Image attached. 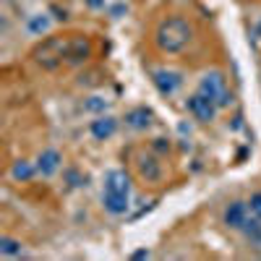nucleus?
Masks as SVG:
<instances>
[{
  "label": "nucleus",
  "mask_w": 261,
  "mask_h": 261,
  "mask_svg": "<svg viewBox=\"0 0 261 261\" xmlns=\"http://www.w3.org/2000/svg\"><path fill=\"white\" fill-rule=\"evenodd\" d=\"M136 165H139V175H141L146 183H160L162 175H165L162 162H160L154 154H141Z\"/></svg>",
  "instance_id": "nucleus-9"
},
{
  "label": "nucleus",
  "mask_w": 261,
  "mask_h": 261,
  "mask_svg": "<svg viewBox=\"0 0 261 261\" xmlns=\"http://www.w3.org/2000/svg\"><path fill=\"white\" fill-rule=\"evenodd\" d=\"M186 110L191 113V118L193 120H199V123H214V118H217V107L206 94H201V92H196V94H191L188 99H186Z\"/></svg>",
  "instance_id": "nucleus-4"
},
{
  "label": "nucleus",
  "mask_w": 261,
  "mask_h": 261,
  "mask_svg": "<svg viewBox=\"0 0 261 261\" xmlns=\"http://www.w3.org/2000/svg\"><path fill=\"white\" fill-rule=\"evenodd\" d=\"M248 204L246 201H230L225 206V214H222V222L230 227V230H243L246 220H248Z\"/></svg>",
  "instance_id": "nucleus-7"
},
{
  "label": "nucleus",
  "mask_w": 261,
  "mask_h": 261,
  "mask_svg": "<svg viewBox=\"0 0 261 261\" xmlns=\"http://www.w3.org/2000/svg\"><path fill=\"white\" fill-rule=\"evenodd\" d=\"M151 84H154V89L162 97H172L183 86V73L170 71V68H154L151 71Z\"/></svg>",
  "instance_id": "nucleus-5"
},
{
  "label": "nucleus",
  "mask_w": 261,
  "mask_h": 261,
  "mask_svg": "<svg viewBox=\"0 0 261 261\" xmlns=\"http://www.w3.org/2000/svg\"><path fill=\"white\" fill-rule=\"evenodd\" d=\"M34 172H37V165H32L29 160H16L11 165V178L16 183H29L34 178Z\"/></svg>",
  "instance_id": "nucleus-14"
},
{
  "label": "nucleus",
  "mask_w": 261,
  "mask_h": 261,
  "mask_svg": "<svg viewBox=\"0 0 261 261\" xmlns=\"http://www.w3.org/2000/svg\"><path fill=\"white\" fill-rule=\"evenodd\" d=\"M199 92L206 94L220 110H225V107L232 105V92H230L227 79H225L222 71H206L199 81Z\"/></svg>",
  "instance_id": "nucleus-3"
},
{
  "label": "nucleus",
  "mask_w": 261,
  "mask_h": 261,
  "mask_svg": "<svg viewBox=\"0 0 261 261\" xmlns=\"http://www.w3.org/2000/svg\"><path fill=\"white\" fill-rule=\"evenodd\" d=\"M123 120L134 130H146V128H151V123H154V113H151L149 107H134V110L125 113Z\"/></svg>",
  "instance_id": "nucleus-12"
},
{
  "label": "nucleus",
  "mask_w": 261,
  "mask_h": 261,
  "mask_svg": "<svg viewBox=\"0 0 261 261\" xmlns=\"http://www.w3.org/2000/svg\"><path fill=\"white\" fill-rule=\"evenodd\" d=\"M60 165H63V157H60L58 149H45L37 157V172H39V175H45V178L55 175V172L60 170Z\"/></svg>",
  "instance_id": "nucleus-11"
},
{
  "label": "nucleus",
  "mask_w": 261,
  "mask_h": 261,
  "mask_svg": "<svg viewBox=\"0 0 261 261\" xmlns=\"http://www.w3.org/2000/svg\"><path fill=\"white\" fill-rule=\"evenodd\" d=\"M149 256H151V251H149V248H139V251L130 253V258H134V261H139V258H149Z\"/></svg>",
  "instance_id": "nucleus-21"
},
{
  "label": "nucleus",
  "mask_w": 261,
  "mask_h": 261,
  "mask_svg": "<svg viewBox=\"0 0 261 261\" xmlns=\"http://www.w3.org/2000/svg\"><path fill=\"white\" fill-rule=\"evenodd\" d=\"M105 191L118 196H130V175L125 170H110L105 175Z\"/></svg>",
  "instance_id": "nucleus-10"
},
{
  "label": "nucleus",
  "mask_w": 261,
  "mask_h": 261,
  "mask_svg": "<svg viewBox=\"0 0 261 261\" xmlns=\"http://www.w3.org/2000/svg\"><path fill=\"white\" fill-rule=\"evenodd\" d=\"M65 55H68V37H60V34H53L47 39H42L32 50V60L42 71H58L65 63Z\"/></svg>",
  "instance_id": "nucleus-2"
},
{
  "label": "nucleus",
  "mask_w": 261,
  "mask_h": 261,
  "mask_svg": "<svg viewBox=\"0 0 261 261\" xmlns=\"http://www.w3.org/2000/svg\"><path fill=\"white\" fill-rule=\"evenodd\" d=\"M0 253L3 256H21L24 253V246H21V241H16V238L3 235L0 238Z\"/></svg>",
  "instance_id": "nucleus-17"
},
{
  "label": "nucleus",
  "mask_w": 261,
  "mask_h": 261,
  "mask_svg": "<svg viewBox=\"0 0 261 261\" xmlns=\"http://www.w3.org/2000/svg\"><path fill=\"white\" fill-rule=\"evenodd\" d=\"M115 130H118V118L115 115H97L92 123H89V134L97 139V141H107V139H113L115 136Z\"/></svg>",
  "instance_id": "nucleus-8"
},
{
  "label": "nucleus",
  "mask_w": 261,
  "mask_h": 261,
  "mask_svg": "<svg viewBox=\"0 0 261 261\" xmlns=\"http://www.w3.org/2000/svg\"><path fill=\"white\" fill-rule=\"evenodd\" d=\"M170 149H172V144L165 136H157L154 141H151V151H157V154H167Z\"/></svg>",
  "instance_id": "nucleus-19"
},
{
  "label": "nucleus",
  "mask_w": 261,
  "mask_h": 261,
  "mask_svg": "<svg viewBox=\"0 0 261 261\" xmlns=\"http://www.w3.org/2000/svg\"><path fill=\"white\" fill-rule=\"evenodd\" d=\"M84 110L86 113H105L107 110V99L105 97H89L84 102Z\"/></svg>",
  "instance_id": "nucleus-18"
},
{
  "label": "nucleus",
  "mask_w": 261,
  "mask_h": 261,
  "mask_svg": "<svg viewBox=\"0 0 261 261\" xmlns=\"http://www.w3.org/2000/svg\"><path fill=\"white\" fill-rule=\"evenodd\" d=\"M102 206H105V212H110L113 217H120L130 206V196H118V193L102 191Z\"/></svg>",
  "instance_id": "nucleus-13"
},
{
  "label": "nucleus",
  "mask_w": 261,
  "mask_h": 261,
  "mask_svg": "<svg viewBox=\"0 0 261 261\" xmlns=\"http://www.w3.org/2000/svg\"><path fill=\"white\" fill-rule=\"evenodd\" d=\"M248 206H251V214L261 217V191L251 193V199H248Z\"/></svg>",
  "instance_id": "nucleus-20"
},
{
  "label": "nucleus",
  "mask_w": 261,
  "mask_h": 261,
  "mask_svg": "<svg viewBox=\"0 0 261 261\" xmlns=\"http://www.w3.org/2000/svg\"><path fill=\"white\" fill-rule=\"evenodd\" d=\"M92 58V42L84 34H68V55H65V65H84Z\"/></svg>",
  "instance_id": "nucleus-6"
},
{
  "label": "nucleus",
  "mask_w": 261,
  "mask_h": 261,
  "mask_svg": "<svg viewBox=\"0 0 261 261\" xmlns=\"http://www.w3.org/2000/svg\"><path fill=\"white\" fill-rule=\"evenodd\" d=\"M191 39H193V27L183 16H165L154 29V45L160 53H167V55L183 53Z\"/></svg>",
  "instance_id": "nucleus-1"
},
{
  "label": "nucleus",
  "mask_w": 261,
  "mask_h": 261,
  "mask_svg": "<svg viewBox=\"0 0 261 261\" xmlns=\"http://www.w3.org/2000/svg\"><path fill=\"white\" fill-rule=\"evenodd\" d=\"M27 29H29V34H37V37H42L47 29H50V16L47 13H37V16H29V21H27Z\"/></svg>",
  "instance_id": "nucleus-16"
},
{
  "label": "nucleus",
  "mask_w": 261,
  "mask_h": 261,
  "mask_svg": "<svg viewBox=\"0 0 261 261\" xmlns=\"http://www.w3.org/2000/svg\"><path fill=\"white\" fill-rule=\"evenodd\" d=\"M243 238L253 246V248H261V217H256V214H251L248 220H246V225H243Z\"/></svg>",
  "instance_id": "nucleus-15"
},
{
  "label": "nucleus",
  "mask_w": 261,
  "mask_h": 261,
  "mask_svg": "<svg viewBox=\"0 0 261 261\" xmlns=\"http://www.w3.org/2000/svg\"><path fill=\"white\" fill-rule=\"evenodd\" d=\"M256 37H258V39H261V18H258V21H256Z\"/></svg>",
  "instance_id": "nucleus-23"
},
{
  "label": "nucleus",
  "mask_w": 261,
  "mask_h": 261,
  "mask_svg": "<svg viewBox=\"0 0 261 261\" xmlns=\"http://www.w3.org/2000/svg\"><path fill=\"white\" fill-rule=\"evenodd\" d=\"M89 8H94V11H99V8H105V0H84Z\"/></svg>",
  "instance_id": "nucleus-22"
}]
</instances>
